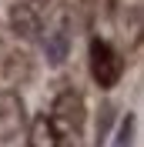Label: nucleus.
<instances>
[{
  "label": "nucleus",
  "mask_w": 144,
  "mask_h": 147,
  "mask_svg": "<svg viewBox=\"0 0 144 147\" xmlns=\"http://www.w3.org/2000/svg\"><path fill=\"white\" fill-rule=\"evenodd\" d=\"M27 147H60V134L54 130V124H50V117H47V114L34 117V124H30V137H27Z\"/></svg>",
  "instance_id": "6"
},
{
  "label": "nucleus",
  "mask_w": 144,
  "mask_h": 147,
  "mask_svg": "<svg viewBox=\"0 0 144 147\" xmlns=\"http://www.w3.org/2000/svg\"><path fill=\"white\" fill-rule=\"evenodd\" d=\"M17 74H20V80H27V77H30V57L14 54V57L7 60V80H10V84L17 80Z\"/></svg>",
  "instance_id": "7"
},
{
  "label": "nucleus",
  "mask_w": 144,
  "mask_h": 147,
  "mask_svg": "<svg viewBox=\"0 0 144 147\" xmlns=\"http://www.w3.org/2000/svg\"><path fill=\"white\" fill-rule=\"evenodd\" d=\"M40 40H44L47 60H50L54 67H60L64 60H67V50H71V30H67V24H64V20H57L47 34H40Z\"/></svg>",
  "instance_id": "5"
},
{
  "label": "nucleus",
  "mask_w": 144,
  "mask_h": 147,
  "mask_svg": "<svg viewBox=\"0 0 144 147\" xmlns=\"http://www.w3.org/2000/svg\"><path fill=\"white\" fill-rule=\"evenodd\" d=\"M107 130H111V107H104V114H101V120H97V147L107 140Z\"/></svg>",
  "instance_id": "9"
},
{
  "label": "nucleus",
  "mask_w": 144,
  "mask_h": 147,
  "mask_svg": "<svg viewBox=\"0 0 144 147\" xmlns=\"http://www.w3.org/2000/svg\"><path fill=\"white\" fill-rule=\"evenodd\" d=\"M134 127H137V117H134V114H127V117L121 120V127H117L114 147H134Z\"/></svg>",
  "instance_id": "8"
},
{
  "label": "nucleus",
  "mask_w": 144,
  "mask_h": 147,
  "mask_svg": "<svg viewBox=\"0 0 144 147\" xmlns=\"http://www.w3.org/2000/svg\"><path fill=\"white\" fill-rule=\"evenodd\" d=\"M10 30L17 37H24V40H40V30H44V24H40V17H37V10L30 7V3H14L10 7Z\"/></svg>",
  "instance_id": "4"
},
{
  "label": "nucleus",
  "mask_w": 144,
  "mask_h": 147,
  "mask_svg": "<svg viewBox=\"0 0 144 147\" xmlns=\"http://www.w3.org/2000/svg\"><path fill=\"white\" fill-rule=\"evenodd\" d=\"M50 124L54 130L60 134V144L64 140H77L84 130V117H87V110H84V97L77 90H60L50 104Z\"/></svg>",
  "instance_id": "1"
},
{
  "label": "nucleus",
  "mask_w": 144,
  "mask_h": 147,
  "mask_svg": "<svg viewBox=\"0 0 144 147\" xmlns=\"http://www.w3.org/2000/svg\"><path fill=\"white\" fill-rule=\"evenodd\" d=\"M24 124H27V110L20 94L0 87V144H14L24 134Z\"/></svg>",
  "instance_id": "3"
},
{
  "label": "nucleus",
  "mask_w": 144,
  "mask_h": 147,
  "mask_svg": "<svg viewBox=\"0 0 144 147\" xmlns=\"http://www.w3.org/2000/svg\"><path fill=\"white\" fill-rule=\"evenodd\" d=\"M87 60H90V77H94L97 87L111 90V87L121 84V77H124V57L117 54L107 40L94 37V40H90V57Z\"/></svg>",
  "instance_id": "2"
}]
</instances>
